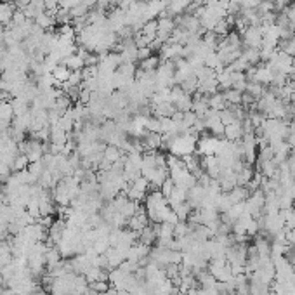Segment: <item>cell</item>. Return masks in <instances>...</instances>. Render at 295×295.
<instances>
[{
	"label": "cell",
	"mask_w": 295,
	"mask_h": 295,
	"mask_svg": "<svg viewBox=\"0 0 295 295\" xmlns=\"http://www.w3.org/2000/svg\"><path fill=\"white\" fill-rule=\"evenodd\" d=\"M28 165H30V160L26 158V155L20 153L12 161V172H21V170H26Z\"/></svg>",
	"instance_id": "8992f818"
},
{
	"label": "cell",
	"mask_w": 295,
	"mask_h": 295,
	"mask_svg": "<svg viewBox=\"0 0 295 295\" xmlns=\"http://www.w3.org/2000/svg\"><path fill=\"white\" fill-rule=\"evenodd\" d=\"M137 242L142 243V245L146 247H153L155 243L158 242V234H157V229H155L153 224H148V226L144 227V229H141L137 233Z\"/></svg>",
	"instance_id": "7a4b0ae2"
},
{
	"label": "cell",
	"mask_w": 295,
	"mask_h": 295,
	"mask_svg": "<svg viewBox=\"0 0 295 295\" xmlns=\"http://www.w3.org/2000/svg\"><path fill=\"white\" fill-rule=\"evenodd\" d=\"M5 33V26L2 23H0V35H4Z\"/></svg>",
	"instance_id": "ba28073f"
},
{
	"label": "cell",
	"mask_w": 295,
	"mask_h": 295,
	"mask_svg": "<svg viewBox=\"0 0 295 295\" xmlns=\"http://www.w3.org/2000/svg\"><path fill=\"white\" fill-rule=\"evenodd\" d=\"M224 99H226V104L231 106V104H242L243 99V92L236 91V89H227V91L223 92Z\"/></svg>",
	"instance_id": "277c9868"
},
{
	"label": "cell",
	"mask_w": 295,
	"mask_h": 295,
	"mask_svg": "<svg viewBox=\"0 0 295 295\" xmlns=\"http://www.w3.org/2000/svg\"><path fill=\"white\" fill-rule=\"evenodd\" d=\"M208 106H210V110H215V112H223L227 104H226V99H224L223 94L215 92V94L208 96Z\"/></svg>",
	"instance_id": "5b68a950"
},
{
	"label": "cell",
	"mask_w": 295,
	"mask_h": 295,
	"mask_svg": "<svg viewBox=\"0 0 295 295\" xmlns=\"http://www.w3.org/2000/svg\"><path fill=\"white\" fill-rule=\"evenodd\" d=\"M31 295H50V292H47V290H42V288H37V290L33 292Z\"/></svg>",
	"instance_id": "52a82bcc"
},
{
	"label": "cell",
	"mask_w": 295,
	"mask_h": 295,
	"mask_svg": "<svg viewBox=\"0 0 295 295\" xmlns=\"http://www.w3.org/2000/svg\"><path fill=\"white\" fill-rule=\"evenodd\" d=\"M242 122H234V123H231V125H226V129H224V137H226L227 141L234 142V141H240V139L243 137V123Z\"/></svg>",
	"instance_id": "3957f363"
},
{
	"label": "cell",
	"mask_w": 295,
	"mask_h": 295,
	"mask_svg": "<svg viewBox=\"0 0 295 295\" xmlns=\"http://www.w3.org/2000/svg\"><path fill=\"white\" fill-rule=\"evenodd\" d=\"M262 31L261 26H249L242 35L243 49H261L262 45Z\"/></svg>",
	"instance_id": "6da1fadb"
}]
</instances>
